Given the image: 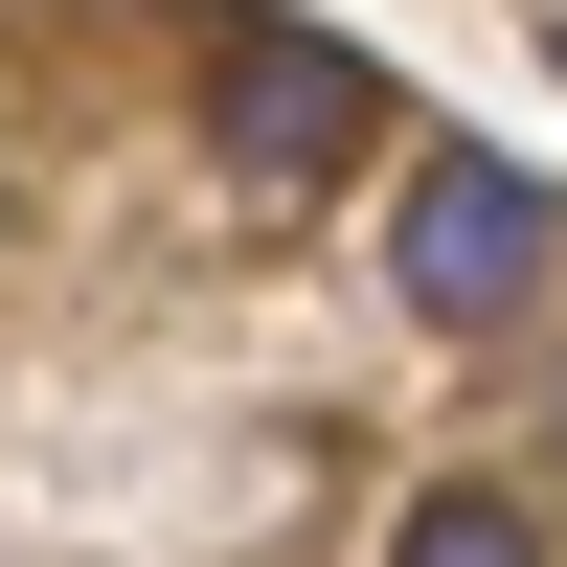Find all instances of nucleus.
Returning a JSON list of instances; mask_svg holds the SVG:
<instances>
[{
  "label": "nucleus",
  "mask_w": 567,
  "mask_h": 567,
  "mask_svg": "<svg viewBox=\"0 0 567 567\" xmlns=\"http://www.w3.org/2000/svg\"><path fill=\"white\" fill-rule=\"evenodd\" d=\"M386 272H409V318H432V341H499V318L545 296V182L499 159V136H454V159L409 182V227H386Z\"/></svg>",
  "instance_id": "f03ea898"
},
{
  "label": "nucleus",
  "mask_w": 567,
  "mask_h": 567,
  "mask_svg": "<svg viewBox=\"0 0 567 567\" xmlns=\"http://www.w3.org/2000/svg\"><path fill=\"white\" fill-rule=\"evenodd\" d=\"M205 136H227L250 205H296V182H341L363 136H386V69H363L341 23H227L205 45Z\"/></svg>",
  "instance_id": "f257e3e1"
},
{
  "label": "nucleus",
  "mask_w": 567,
  "mask_h": 567,
  "mask_svg": "<svg viewBox=\"0 0 567 567\" xmlns=\"http://www.w3.org/2000/svg\"><path fill=\"white\" fill-rule=\"evenodd\" d=\"M386 567H545V523H523V499H432Z\"/></svg>",
  "instance_id": "7ed1b4c3"
}]
</instances>
